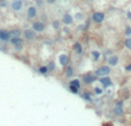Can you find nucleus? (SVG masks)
<instances>
[{"label": "nucleus", "mask_w": 131, "mask_h": 126, "mask_svg": "<svg viewBox=\"0 0 131 126\" xmlns=\"http://www.w3.org/2000/svg\"><path fill=\"white\" fill-rule=\"evenodd\" d=\"M110 72H112V68L109 67V65H107V64H104V65H100L99 68H97V69L93 71V74L98 78H101V77L109 76Z\"/></svg>", "instance_id": "nucleus-1"}, {"label": "nucleus", "mask_w": 131, "mask_h": 126, "mask_svg": "<svg viewBox=\"0 0 131 126\" xmlns=\"http://www.w3.org/2000/svg\"><path fill=\"white\" fill-rule=\"evenodd\" d=\"M82 83L84 85H92L94 82L98 80V77H95L92 72H85L82 74Z\"/></svg>", "instance_id": "nucleus-2"}, {"label": "nucleus", "mask_w": 131, "mask_h": 126, "mask_svg": "<svg viewBox=\"0 0 131 126\" xmlns=\"http://www.w3.org/2000/svg\"><path fill=\"white\" fill-rule=\"evenodd\" d=\"M9 42H11V45L14 47L16 52H21L23 49V42L24 41H23V39L21 37H12Z\"/></svg>", "instance_id": "nucleus-3"}, {"label": "nucleus", "mask_w": 131, "mask_h": 126, "mask_svg": "<svg viewBox=\"0 0 131 126\" xmlns=\"http://www.w3.org/2000/svg\"><path fill=\"white\" fill-rule=\"evenodd\" d=\"M105 17H106L105 13H102V11H93V14L91 16V21H93L97 24H100V23H102L105 21Z\"/></svg>", "instance_id": "nucleus-4"}, {"label": "nucleus", "mask_w": 131, "mask_h": 126, "mask_svg": "<svg viewBox=\"0 0 131 126\" xmlns=\"http://www.w3.org/2000/svg\"><path fill=\"white\" fill-rule=\"evenodd\" d=\"M31 26H32L31 29L34 30L36 33H41V32L45 31V24L41 21H35V22H32Z\"/></svg>", "instance_id": "nucleus-5"}, {"label": "nucleus", "mask_w": 131, "mask_h": 126, "mask_svg": "<svg viewBox=\"0 0 131 126\" xmlns=\"http://www.w3.org/2000/svg\"><path fill=\"white\" fill-rule=\"evenodd\" d=\"M22 34L26 41H34L35 39H36V34L37 33H36L32 29H25L22 32Z\"/></svg>", "instance_id": "nucleus-6"}, {"label": "nucleus", "mask_w": 131, "mask_h": 126, "mask_svg": "<svg viewBox=\"0 0 131 126\" xmlns=\"http://www.w3.org/2000/svg\"><path fill=\"white\" fill-rule=\"evenodd\" d=\"M23 6H24L23 0H13V1L11 2V8L14 11H16V13H19V11L22 10Z\"/></svg>", "instance_id": "nucleus-7"}, {"label": "nucleus", "mask_w": 131, "mask_h": 126, "mask_svg": "<svg viewBox=\"0 0 131 126\" xmlns=\"http://www.w3.org/2000/svg\"><path fill=\"white\" fill-rule=\"evenodd\" d=\"M98 80H99V83H100L101 85H102L104 89H107V88H109L110 86H113L112 78L109 77V76H106V77H101V78H99Z\"/></svg>", "instance_id": "nucleus-8"}, {"label": "nucleus", "mask_w": 131, "mask_h": 126, "mask_svg": "<svg viewBox=\"0 0 131 126\" xmlns=\"http://www.w3.org/2000/svg\"><path fill=\"white\" fill-rule=\"evenodd\" d=\"M119 62H120V57H119V55H116V54H113V55H110L109 57H107V65H109L110 68L116 67V65L119 64Z\"/></svg>", "instance_id": "nucleus-9"}, {"label": "nucleus", "mask_w": 131, "mask_h": 126, "mask_svg": "<svg viewBox=\"0 0 131 126\" xmlns=\"http://www.w3.org/2000/svg\"><path fill=\"white\" fill-rule=\"evenodd\" d=\"M37 15H38V11H37V8L35 6H30L26 9V19L28 20H35L37 17Z\"/></svg>", "instance_id": "nucleus-10"}, {"label": "nucleus", "mask_w": 131, "mask_h": 126, "mask_svg": "<svg viewBox=\"0 0 131 126\" xmlns=\"http://www.w3.org/2000/svg\"><path fill=\"white\" fill-rule=\"evenodd\" d=\"M58 60H59V63L61 64V67H68L69 65V62H70V59H69V56L67 55V54H60L59 55V57H58Z\"/></svg>", "instance_id": "nucleus-11"}, {"label": "nucleus", "mask_w": 131, "mask_h": 126, "mask_svg": "<svg viewBox=\"0 0 131 126\" xmlns=\"http://www.w3.org/2000/svg\"><path fill=\"white\" fill-rule=\"evenodd\" d=\"M11 40V34H9V31L5 29H0V41L2 42H9Z\"/></svg>", "instance_id": "nucleus-12"}, {"label": "nucleus", "mask_w": 131, "mask_h": 126, "mask_svg": "<svg viewBox=\"0 0 131 126\" xmlns=\"http://www.w3.org/2000/svg\"><path fill=\"white\" fill-rule=\"evenodd\" d=\"M61 22L63 23L66 26H69V25H71V24L74 23V17H72L69 13H66V14H63V16H62Z\"/></svg>", "instance_id": "nucleus-13"}, {"label": "nucleus", "mask_w": 131, "mask_h": 126, "mask_svg": "<svg viewBox=\"0 0 131 126\" xmlns=\"http://www.w3.org/2000/svg\"><path fill=\"white\" fill-rule=\"evenodd\" d=\"M75 74V69L72 65H68V67L64 68V76L66 78H72Z\"/></svg>", "instance_id": "nucleus-14"}, {"label": "nucleus", "mask_w": 131, "mask_h": 126, "mask_svg": "<svg viewBox=\"0 0 131 126\" xmlns=\"http://www.w3.org/2000/svg\"><path fill=\"white\" fill-rule=\"evenodd\" d=\"M74 52H75V54H77V55H79V56L82 55L83 52H84L83 46L79 41H75V42H74Z\"/></svg>", "instance_id": "nucleus-15"}, {"label": "nucleus", "mask_w": 131, "mask_h": 126, "mask_svg": "<svg viewBox=\"0 0 131 126\" xmlns=\"http://www.w3.org/2000/svg\"><path fill=\"white\" fill-rule=\"evenodd\" d=\"M81 97H82V99L85 101V102H87V103H91V102L93 101V96H92L91 92H87V91L83 92L82 94H81Z\"/></svg>", "instance_id": "nucleus-16"}, {"label": "nucleus", "mask_w": 131, "mask_h": 126, "mask_svg": "<svg viewBox=\"0 0 131 126\" xmlns=\"http://www.w3.org/2000/svg\"><path fill=\"white\" fill-rule=\"evenodd\" d=\"M113 112H114V115L117 116V117L123 116V114H124L123 105H115V107H114V109H113Z\"/></svg>", "instance_id": "nucleus-17"}, {"label": "nucleus", "mask_w": 131, "mask_h": 126, "mask_svg": "<svg viewBox=\"0 0 131 126\" xmlns=\"http://www.w3.org/2000/svg\"><path fill=\"white\" fill-rule=\"evenodd\" d=\"M91 57H92V61H93V62H98L101 57L100 52L97 51V49H92V51H91Z\"/></svg>", "instance_id": "nucleus-18"}, {"label": "nucleus", "mask_w": 131, "mask_h": 126, "mask_svg": "<svg viewBox=\"0 0 131 126\" xmlns=\"http://www.w3.org/2000/svg\"><path fill=\"white\" fill-rule=\"evenodd\" d=\"M69 85L75 86L76 88H78V89H82V83H81V80H79L78 78H75V79H71L70 82H69Z\"/></svg>", "instance_id": "nucleus-19"}, {"label": "nucleus", "mask_w": 131, "mask_h": 126, "mask_svg": "<svg viewBox=\"0 0 131 126\" xmlns=\"http://www.w3.org/2000/svg\"><path fill=\"white\" fill-rule=\"evenodd\" d=\"M38 74H41V76H46V74H48V69H47V67L46 65H41V67L38 68Z\"/></svg>", "instance_id": "nucleus-20"}, {"label": "nucleus", "mask_w": 131, "mask_h": 126, "mask_svg": "<svg viewBox=\"0 0 131 126\" xmlns=\"http://www.w3.org/2000/svg\"><path fill=\"white\" fill-rule=\"evenodd\" d=\"M46 67L48 69V72H54L56 70V64L54 61H49L47 64H46Z\"/></svg>", "instance_id": "nucleus-21"}, {"label": "nucleus", "mask_w": 131, "mask_h": 126, "mask_svg": "<svg viewBox=\"0 0 131 126\" xmlns=\"http://www.w3.org/2000/svg\"><path fill=\"white\" fill-rule=\"evenodd\" d=\"M9 34H11V38L12 37H21L22 31L20 29H12L11 31H9Z\"/></svg>", "instance_id": "nucleus-22"}, {"label": "nucleus", "mask_w": 131, "mask_h": 126, "mask_svg": "<svg viewBox=\"0 0 131 126\" xmlns=\"http://www.w3.org/2000/svg\"><path fill=\"white\" fill-rule=\"evenodd\" d=\"M68 91H69L71 94H74V95H78L79 93H81V89L76 88L75 86H71V85H68Z\"/></svg>", "instance_id": "nucleus-23"}, {"label": "nucleus", "mask_w": 131, "mask_h": 126, "mask_svg": "<svg viewBox=\"0 0 131 126\" xmlns=\"http://www.w3.org/2000/svg\"><path fill=\"white\" fill-rule=\"evenodd\" d=\"M93 93L95 95H102L105 93V89L99 87V86H95V87H93Z\"/></svg>", "instance_id": "nucleus-24"}, {"label": "nucleus", "mask_w": 131, "mask_h": 126, "mask_svg": "<svg viewBox=\"0 0 131 126\" xmlns=\"http://www.w3.org/2000/svg\"><path fill=\"white\" fill-rule=\"evenodd\" d=\"M52 26H53V29L58 31V30L61 29V22L59 21V20H54V21L52 22Z\"/></svg>", "instance_id": "nucleus-25"}, {"label": "nucleus", "mask_w": 131, "mask_h": 126, "mask_svg": "<svg viewBox=\"0 0 131 126\" xmlns=\"http://www.w3.org/2000/svg\"><path fill=\"white\" fill-rule=\"evenodd\" d=\"M124 47L129 51H131V37L130 38H125L124 40Z\"/></svg>", "instance_id": "nucleus-26"}, {"label": "nucleus", "mask_w": 131, "mask_h": 126, "mask_svg": "<svg viewBox=\"0 0 131 126\" xmlns=\"http://www.w3.org/2000/svg\"><path fill=\"white\" fill-rule=\"evenodd\" d=\"M124 33H125L127 38H130V37H131V26H130V25H128L127 28H125V31H124Z\"/></svg>", "instance_id": "nucleus-27"}, {"label": "nucleus", "mask_w": 131, "mask_h": 126, "mask_svg": "<svg viewBox=\"0 0 131 126\" xmlns=\"http://www.w3.org/2000/svg\"><path fill=\"white\" fill-rule=\"evenodd\" d=\"M84 19V15L82 14V13H76L75 14V20H77V21H82V20Z\"/></svg>", "instance_id": "nucleus-28"}, {"label": "nucleus", "mask_w": 131, "mask_h": 126, "mask_svg": "<svg viewBox=\"0 0 131 126\" xmlns=\"http://www.w3.org/2000/svg\"><path fill=\"white\" fill-rule=\"evenodd\" d=\"M62 32H63V34H69V33H70V29H69L68 26L64 25L63 29H62Z\"/></svg>", "instance_id": "nucleus-29"}, {"label": "nucleus", "mask_w": 131, "mask_h": 126, "mask_svg": "<svg viewBox=\"0 0 131 126\" xmlns=\"http://www.w3.org/2000/svg\"><path fill=\"white\" fill-rule=\"evenodd\" d=\"M124 71H127V72H131V63H128L127 65H125Z\"/></svg>", "instance_id": "nucleus-30"}, {"label": "nucleus", "mask_w": 131, "mask_h": 126, "mask_svg": "<svg viewBox=\"0 0 131 126\" xmlns=\"http://www.w3.org/2000/svg\"><path fill=\"white\" fill-rule=\"evenodd\" d=\"M36 5H37L38 7H43L44 6V1L43 0H36Z\"/></svg>", "instance_id": "nucleus-31"}, {"label": "nucleus", "mask_w": 131, "mask_h": 126, "mask_svg": "<svg viewBox=\"0 0 131 126\" xmlns=\"http://www.w3.org/2000/svg\"><path fill=\"white\" fill-rule=\"evenodd\" d=\"M115 105H123V100L122 99H119V100L115 101Z\"/></svg>", "instance_id": "nucleus-32"}, {"label": "nucleus", "mask_w": 131, "mask_h": 126, "mask_svg": "<svg viewBox=\"0 0 131 126\" xmlns=\"http://www.w3.org/2000/svg\"><path fill=\"white\" fill-rule=\"evenodd\" d=\"M77 30H78V31H83V32H84V31H85V30H84V24H81V25L77 26Z\"/></svg>", "instance_id": "nucleus-33"}, {"label": "nucleus", "mask_w": 131, "mask_h": 126, "mask_svg": "<svg viewBox=\"0 0 131 126\" xmlns=\"http://www.w3.org/2000/svg\"><path fill=\"white\" fill-rule=\"evenodd\" d=\"M55 1H56V0H46V2H47V4H49V5H53Z\"/></svg>", "instance_id": "nucleus-34"}, {"label": "nucleus", "mask_w": 131, "mask_h": 126, "mask_svg": "<svg viewBox=\"0 0 131 126\" xmlns=\"http://www.w3.org/2000/svg\"><path fill=\"white\" fill-rule=\"evenodd\" d=\"M127 17H128L129 20H131V11H130V10L127 11Z\"/></svg>", "instance_id": "nucleus-35"}, {"label": "nucleus", "mask_w": 131, "mask_h": 126, "mask_svg": "<svg viewBox=\"0 0 131 126\" xmlns=\"http://www.w3.org/2000/svg\"><path fill=\"white\" fill-rule=\"evenodd\" d=\"M86 1H93V0H86Z\"/></svg>", "instance_id": "nucleus-36"}, {"label": "nucleus", "mask_w": 131, "mask_h": 126, "mask_svg": "<svg viewBox=\"0 0 131 126\" xmlns=\"http://www.w3.org/2000/svg\"><path fill=\"white\" fill-rule=\"evenodd\" d=\"M130 110H131V103H130Z\"/></svg>", "instance_id": "nucleus-37"}]
</instances>
